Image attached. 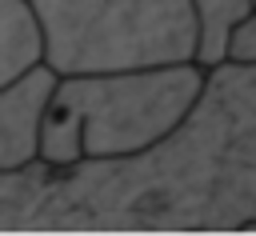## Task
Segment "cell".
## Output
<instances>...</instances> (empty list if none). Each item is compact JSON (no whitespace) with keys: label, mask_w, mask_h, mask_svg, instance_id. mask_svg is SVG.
I'll list each match as a JSON object with an SVG mask.
<instances>
[{"label":"cell","mask_w":256,"mask_h":236,"mask_svg":"<svg viewBox=\"0 0 256 236\" xmlns=\"http://www.w3.org/2000/svg\"><path fill=\"white\" fill-rule=\"evenodd\" d=\"M224 60H256V8L232 28L228 36V56Z\"/></svg>","instance_id":"obj_6"},{"label":"cell","mask_w":256,"mask_h":236,"mask_svg":"<svg viewBox=\"0 0 256 236\" xmlns=\"http://www.w3.org/2000/svg\"><path fill=\"white\" fill-rule=\"evenodd\" d=\"M200 84L204 68L196 60L56 76L40 120L36 160L64 168L76 160L136 156L184 120Z\"/></svg>","instance_id":"obj_1"},{"label":"cell","mask_w":256,"mask_h":236,"mask_svg":"<svg viewBox=\"0 0 256 236\" xmlns=\"http://www.w3.org/2000/svg\"><path fill=\"white\" fill-rule=\"evenodd\" d=\"M40 28L28 0H0V84L40 64Z\"/></svg>","instance_id":"obj_4"},{"label":"cell","mask_w":256,"mask_h":236,"mask_svg":"<svg viewBox=\"0 0 256 236\" xmlns=\"http://www.w3.org/2000/svg\"><path fill=\"white\" fill-rule=\"evenodd\" d=\"M196 16V52L192 60L200 68H212L228 56L232 28L252 12V0H188Z\"/></svg>","instance_id":"obj_5"},{"label":"cell","mask_w":256,"mask_h":236,"mask_svg":"<svg viewBox=\"0 0 256 236\" xmlns=\"http://www.w3.org/2000/svg\"><path fill=\"white\" fill-rule=\"evenodd\" d=\"M252 8H256V0H252Z\"/></svg>","instance_id":"obj_7"},{"label":"cell","mask_w":256,"mask_h":236,"mask_svg":"<svg viewBox=\"0 0 256 236\" xmlns=\"http://www.w3.org/2000/svg\"><path fill=\"white\" fill-rule=\"evenodd\" d=\"M56 76L180 64L196 52L188 0H28Z\"/></svg>","instance_id":"obj_2"},{"label":"cell","mask_w":256,"mask_h":236,"mask_svg":"<svg viewBox=\"0 0 256 236\" xmlns=\"http://www.w3.org/2000/svg\"><path fill=\"white\" fill-rule=\"evenodd\" d=\"M52 88H56V72L44 60L24 68L8 84H0V172L24 168L36 160L40 120Z\"/></svg>","instance_id":"obj_3"}]
</instances>
